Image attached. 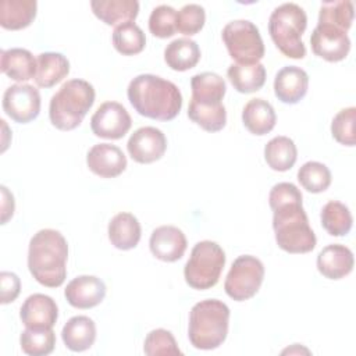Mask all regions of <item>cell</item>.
Here are the masks:
<instances>
[{
	"mask_svg": "<svg viewBox=\"0 0 356 356\" xmlns=\"http://www.w3.org/2000/svg\"><path fill=\"white\" fill-rule=\"evenodd\" d=\"M320 218L323 228L332 236L346 235L353 224V218L348 206L338 200L325 203L321 209Z\"/></svg>",
	"mask_w": 356,
	"mask_h": 356,
	"instance_id": "cell-32",
	"label": "cell"
},
{
	"mask_svg": "<svg viewBox=\"0 0 356 356\" xmlns=\"http://www.w3.org/2000/svg\"><path fill=\"white\" fill-rule=\"evenodd\" d=\"M206 13L199 4H186L177 13V31L192 36L204 26Z\"/></svg>",
	"mask_w": 356,
	"mask_h": 356,
	"instance_id": "cell-40",
	"label": "cell"
},
{
	"mask_svg": "<svg viewBox=\"0 0 356 356\" xmlns=\"http://www.w3.org/2000/svg\"><path fill=\"white\" fill-rule=\"evenodd\" d=\"M95 103V88L85 79H70L51 96L49 104L50 122L61 131H71Z\"/></svg>",
	"mask_w": 356,
	"mask_h": 356,
	"instance_id": "cell-5",
	"label": "cell"
},
{
	"mask_svg": "<svg viewBox=\"0 0 356 356\" xmlns=\"http://www.w3.org/2000/svg\"><path fill=\"white\" fill-rule=\"evenodd\" d=\"M68 243L63 234L44 228L29 241L28 268L32 277L43 286L57 288L67 277Z\"/></svg>",
	"mask_w": 356,
	"mask_h": 356,
	"instance_id": "cell-3",
	"label": "cell"
},
{
	"mask_svg": "<svg viewBox=\"0 0 356 356\" xmlns=\"http://www.w3.org/2000/svg\"><path fill=\"white\" fill-rule=\"evenodd\" d=\"M309 88V75L296 65L281 68L274 78V93L278 100L285 104H296L300 102Z\"/></svg>",
	"mask_w": 356,
	"mask_h": 356,
	"instance_id": "cell-18",
	"label": "cell"
},
{
	"mask_svg": "<svg viewBox=\"0 0 356 356\" xmlns=\"http://www.w3.org/2000/svg\"><path fill=\"white\" fill-rule=\"evenodd\" d=\"M93 14L106 25H121L134 22L139 13L136 0H93L90 3Z\"/></svg>",
	"mask_w": 356,
	"mask_h": 356,
	"instance_id": "cell-23",
	"label": "cell"
},
{
	"mask_svg": "<svg viewBox=\"0 0 356 356\" xmlns=\"http://www.w3.org/2000/svg\"><path fill=\"white\" fill-rule=\"evenodd\" d=\"M177 13L175 8L167 4L153 8L149 17V31L153 36L160 39L171 38L177 32Z\"/></svg>",
	"mask_w": 356,
	"mask_h": 356,
	"instance_id": "cell-38",
	"label": "cell"
},
{
	"mask_svg": "<svg viewBox=\"0 0 356 356\" xmlns=\"http://www.w3.org/2000/svg\"><path fill=\"white\" fill-rule=\"evenodd\" d=\"M229 307L218 299L197 302L189 313L188 337L193 348L211 350L227 338Z\"/></svg>",
	"mask_w": 356,
	"mask_h": 356,
	"instance_id": "cell-4",
	"label": "cell"
},
{
	"mask_svg": "<svg viewBox=\"0 0 356 356\" xmlns=\"http://www.w3.org/2000/svg\"><path fill=\"white\" fill-rule=\"evenodd\" d=\"M264 278V266L263 263L250 254L239 256L234 260L225 282L224 289L225 293L236 300L243 302L253 298Z\"/></svg>",
	"mask_w": 356,
	"mask_h": 356,
	"instance_id": "cell-9",
	"label": "cell"
},
{
	"mask_svg": "<svg viewBox=\"0 0 356 356\" xmlns=\"http://www.w3.org/2000/svg\"><path fill=\"white\" fill-rule=\"evenodd\" d=\"M3 110L18 124L31 122L40 113L39 90L29 83L11 85L3 95Z\"/></svg>",
	"mask_w": 356,
	"mask_h": 356,
	"instance_id": "cell-10",
	"label": "cell"
},
{
	"mask_svg": "<svg viewBox=\"0 0 356 356\" xmlns=\"http://www.w3.org/2000/svg\"><path fill=\"white\" fill-rule=\"evenodd\" d=\"M277 245L288 253H309L316 248V235L302 206V193L291 182L275 184L268 195Z\"/></svg>",
	"mask_w": 356,
	"mask_h": 356,
	"instance_id": "cell-1",
	"label": "cell"
},
{
	"mask_svg": "<svg viewBox=\"0 0 356 356\" xmlns=\"http://www.w3.org/2000/svg\"><path fill=\"white\" fill-rule=\"evenodd\" d=\"M353 253L339 243L327 245L317 256V270L328 280H341L353 270Z\"/></svg>",
	"mask_w": 356,
	"mask_h": 356,
	"instance_id": "cell-19",
	"label": "cell"
},
{
	"mask_svg": "<svg viewBox=\"0 0 356 356\" xmlns=\"http://www.w3.org/2000/svg\"><path fill=\"white\" fill-rule=\"evenodd\" d=\"M1 224H6L8 218H11L14 214V197L13 193H10L4 185L1 186Z\"/></svg>",
	"mask_w": 356,
	"mask_h": 356,
	"instance_id": "cell-42",
	"label": "cell"
},
{
	"mask_svg": "<svg viewBox=\"0 0 356 356\" xmlns=\"http://www.w3.org/2000/svg\"><path fill=\"white\" fill-rule=\"evenodd\" d=\"M19 318L28 328H53L58 318V307L53 298L33 293L22 303Z\"/></svg>",
	"mask_w": 356,
	"mask_h": 356,
	"instance_id": "cell-17",
	"label": "cell"
},
{
	"mask_svg": "<svg viewBox=\"0 0 356 356\" xmlns=\"http://www.w3.org/2000/svg\"><path fill=\"white\" fill-rule=\"evenodd\" d=\"M192 102L200 104H221L227 92L225 81L216 72L196 74L191 79Z\"/></svg>",
	"mask_w": 356,
	"mask_h": 356,
	"instance_id": "cell-27",
	"label": "cell"
},
{
	"mask_svg": "<svg viewBox=\"0 0 356 356\" xmlns=\"http://www.w3.org/2000/svg\"><path fill=\"white\" fill-rule=\"evenodd\" d=\"M298 159L295 142L288 136H275L264 147V160L274 171H288Z\"/></svg>",
	"mask_w": 356,
	"mask_h": 356,
	"instance_id": "cell-30",
	"label": "cell"
},
{
	"mask_svg": "<svg viewBox=\"0 0 356 356\" xmlns=\"http://www.w3.org/2000/svg\"><path fill=\"white\" fill-rule=\"evenodd\" d=\"M355 121H356V108L346 107L337 113L331 122L332 138L345 146H355Z\"/></svg>",
	"mask_w": 356,
	"mask_h": 356,
	"instance_id": "cell-39",
	"label": "cell"
},
{
	"mask_svg": "<svg viewBox=\"0 0 356 356\" xmlns=\"http://www.w3.org/2000/svg\"><path fill=\"white\" fill-rule=\"evenodd\" d=\"M61 338L70 350L83 352L95 343L96 324L88 316H74L63 327Z\"/></svg>",
	"mask_w": 356,
	"mask_h": 356,
	"instance_id": "cell-24",
	"label": "cell"
},
{
	"mask_svg": "<svg viewBox=\"0 0 356 356\" xmlns=\"http://www.w3.org/2000/svg\"><path fill=\"white\" fill-rule=\"evenodd\" d=\"M127 96L138 114L152 120H174L182 107V95L178 86L153 74L135 76L128 85Z\"/></svg>",
	"mask_w": 356,
	"mask_h": 356,
	"instance_id": "cell-2",
	"label": "cell"
},
{
	"mask_svg": "<svg viewBox=\"0 0 356 356\" xmlns=\"http://www.w3.org/2000/svg\"><path fill=\"white\" fill-rule=\"evenodd\" d=\"M36 10L38 3L35 0H1L0 25L10 31L24 29L33 22Z\"/></svg>",
	"mask_w": 356,
	"mask_h": 356,
	"instance_id": "cell-25",
	"label": "cell"
},
{
	"mask_svg": "<svg viewBox=\"0 0 356 356\" xmlns=\"http://www.w3.org/2000/svg\"><path fill=\"white\" fill-rule=\"evenodd\" d=\"M36 61L38 70L35 75V82L39 88H51L56 83L61 82L70 72V61L61 53H40Z\"/></svg>",
	"mask_w": 356,
	"mask_h": 356,
	"instance_id": "cell-26",
	"label": "cell"
},
{
	"mask_svg": "<svg viewBox=\"0 0 356 356\" xmlns=\"http://www.w3.org/2000/svg\"><path fill=\"white\" fill-rule=\"evenodd\" d=\"M132 120L127 108L117 102H106L90 118L92 132L104 139H121L131 128Z\"/></svg>",
	"mask_w": 356,
	"mask_h": 356,
	"instance_id": "cell-11",
	"label": "cell"
},
{
	"mask_svg": "<svg viewBox=\"0 0 356 356\" xmlns=\"http://www.w3.org/2000/svg\"><path fill=\"white\" fill-rule=\"evenodd\" d=\"M86 164L93 174L102 178H114L127 168V157L118 146L99 143L89 149Z\"/></svg>",
	"mask_w": 356,
	"mask_h": 356,
	"instance_id": "cell-16",
	"label": "cell"
},
{
	"mask_svg": "<svg viewBox=\"0 0 356 356\" xmlns=\"http://www.w3.org/2000/svg\"><path fill=\"white\" fill-rule=\"evenodd\" d=\"M1 72L17 82H26L33 79L38 70V61L26 49L13 47L1 50L0 53Z\"/></svg>",
	"mask_w": 356,
	"mask_h": 356,
	"instance_id": "cell-20",
	"label": "cell"
},
{
	"mask_svg": "<svg viewBox=\"0 0 356 356\" xmlns=\"http://www.w3.org/2000/svg\"><path fill=\"white\" fill-rule=\"evenodd\" d=\"M307 26L305 10L295 3H284L274 8L268 19V32L277 49L289 58H303L306 47L302 35Z\"/></svg>",
	"mask_w": 356,
	"mask_h": 356,
	"instance_id": "cell-6",
	"label": "cell"
},
{
	"mask_svg": "<svg viewBox=\"0 0 356 356\" xmlns=\"http://www.w3.org/2000/svg\"><path fill=\"white\" fill-rule=\"evenodd\" d=\"M224 266L225 253L221 246L213 241H202L193 246L184 267V277L193 289H210L218 282Z\"/></svg>",
	"mask_w": 356,
	"mask_h": 356,
	"instance_id": "cell-7",
	"label": "cell"
},
{
	"mask_svg": "<svg viewBox=\"0 0 356 356\" xmlns=\"http://www.w3.org/2000/svg\"><path fill=\"white\" fill-rule=\"evenodd\" d=\"M227 75L234 89L239 93H253L263 88L266 82V68L261 63L231 64Z\"/></svg>",
	"mask_w": 356,
	"mask_h": 356,
	"instance_id": "cell-28",
	"label": "cell"
},
{
	"mask_svg": "<svg viewBox=\"0 0 356 356\" xmlns=\"http://www.w3.org/2000/svg\"><path fill=\"white\" fill-rule=\"evenodd\" d=\"M188 242L185 234L174 225L157 227L149 241V248L153 256L161 261L172 263L179 260L185 250Z\"/></svg>",
	"mask_w": 356,
	"mask_h": 356,
	"instance_id": "cell-14",
	"label": "cell"
},
{
	"mask_svg": "<svg viewBox=\"0 0 356 356\" xmlns=\"http://www.w3.org/2000/svg\"><path fill=\"white\" fill-rule=\"evenodd\" d=\"M21 349L29 356H46L54 350L56 334L53 328H25L19 337Z\"/></svg>",
	"mask_w": 356,
	"mask_h": 356,
	"instance_id": "cell-34",
	"label": "cell"
},
{
	"mask_svg": "<svg viewBox=\"0 0 356 356\" xmlns=\"http://www.w3.org/2000/svg\"><path fill=\"white\" fill-rule=\"evenodd\" d=\"M143 352L147 356L182 355L174 335L164 328H156L146 335L145 343H143Z\"/></svg>",
	"mask_w": 356,
	"mask_h": 356,
	"instance_id": "cell-37",
	"label": "cell"
},
{
	"mask_svg": "<svg viewBox=\"0 0 356 356\" xmlns=\"http://www.w3.org/2000/svg\"><path fill=\"white\" fill-rule=\"evenodd\" d=\"M242 121L250 134L263 136L273 131L277 122V115L267 100L256 97L245 104L242 110Z\"/></svg>",
	"mask_w": 356,
	"mask_h": 356,
	"instance_id": "cell-22",
	"label": "cell"
},
{
	"mask_svg": "<svg viewBox=\"0 0 356 356\" xmlns=\"http://www.w3.org/2000/svg\"><path fill=\"white\" fill-rule=\"evenodd\" d=\"M0 289H1V303H10L17 299L21 291V281L15 273L1 271L0 273Z\"/></svg>",
	"mask_w": 356,
	"mask_h": 356,
	"instance_id": "cell-41",
	"label": "cell"
},
{
	"mask_svg": "<svg viewBox=\"0 0 356 356\" xmlns=\"http://www.w3.org/2000/svg\"><path fill=\"white\" fill-rule=\"evenodd\" d=\"M353 3L350 0H334L321 3L318 13V24L332 25L345 32L352 26Z\"/></svg>",
	"mask_w": 356,
	"mask_h": 356,
	"instance_id": "cell-35",
	"label": "cell"
},
{
	"mask_svg": "<svg viewBox=\"0 0 356 356\" xmlns=\"http://www.w3.org/2000/svg\"><path fill=\"white\" fill-rule=\"evenodd\" d=\"M310 44L316 56L330 63H337L346 58L350 50V39L348 33L327 24H317L312 32Z\"/></svg>",
	"mask_w": 356,
	"mask_h": 356,
	"instance_id": "cell-12",
	"label": "cell"
},
{
	"mask_svg": "<svg viewBox=\"0 0 356 356\" xmlns=\"http://www.w3.org/2000/svg\"><path fill=\"white\" fill-rule=\"evenodd\" d=\"M200 60V49L197 43L188 38H179L167 44L164 50V61L174 71H188Z\"/></svg>",
	"mask_w": 356,
	"mask_h": 356,
	"instance_id": "cell-29",
	"label": "cell"
},
{
	"mask_svg": "<svg viewBox=\"0 0 356 356\" xmlns=\"http://www.w3.org/2000/svg\"><path fill=\"white\" fill-rule=\"evenodd\" d=\"M140 235V224L131 213H118L108 222V239L120 250L134 249L139 243Z\"/></svg>",
	"mask_w": 356,
	"mask_h": 356,
	"instance_id": "cell-21",
	"label": "cell"
},
{
	"mask_svg": "<svg viewBox=\"0 0 356 356\" xmlns=\"http://www.w3.org/2000/svg\"><path fill=\"white\" fill-rule=\"evenodd\" d=\"M113 44L122 56H134L145 49L146 36L135 22H125L114 28Z\"/></svg>",
	"mask_w": 356,
	"mask_h": 356,
	"instance_id": "cell-33",
	"label": "cell"
},
{
	"mask_svg": "<svg viewBox=\"0 0 356 356\" xmlns=\"http://www.w3.org/2000/svg\"><path fill=\"white\" fill-rule=\"evenodd\" d=\"M188 117L207 132H218L227 124V111L224 104H200L189 102Z\"/></svg>",
	"mask_w": 356,
	"mask_h": 356,
	"instance_id": "cell-31",
	"label": "cell"
},
{
	"mask_svg": "<svg viewBox=\"0 0 356 356\" xmlns=\"http://www.w3.org/2000/svg\"><path fill=\"white\" fill-rule=\"evenodd\" d=\"M64 296L72 307L90 309L104 299L106 284L95 275H79L67 284Z\"/></svg>",
	"mask_w": 356,
	"mask_h": 356,
	"instance_id": "cell-15",
	"label": "cell"
},
{
	"mask_svg": "<svg viewBox=\"0 0 356 356\" xmlns=\"http://www.w3.org/2000/svg\"><path fill=\"white\" fill-rule=\"evenodd\" d=\"M127 149L134 161L140 164H150L164 156L167 149V139L159 128L142 127L129 136Z\"/></svg>",
	"mask_w": 356,
	"mask_h": 356,
	"instance_id": "cell-13",
	"label": "cell"
},
{
	"mask_svg": "<svg viewBox=\"0 0 356 356\" xmlns=\"http://www.w3.org/2000/svg\"><path fill=\"white\" fill-rule=\"evenodd\" d=\"M221 36L229 56L236 64H254L264 57V43L259 28L248 19L228 22Z\"/></svg>",
	"mask_w": 356,
	"mask_h": 356,
	"instance_id": "cell-8",
	"label": "cell"
},
{
	"mask_svg": "<svg viewBox=\"0 0 356 356\" xmlns=\"http://www.w3.org/2000/svg\"><path fill=\"white\" fill-rule=\"evenodd\" d=\"M298 181L307 192L320 193L331 185V171L323 163L307 161L299 168Z\"/></svg>",
	"mask_w": 356,
	"mask_h": 356,
	"instance_id": "cell-36",
	"label": "cell"
}]
</instances>
